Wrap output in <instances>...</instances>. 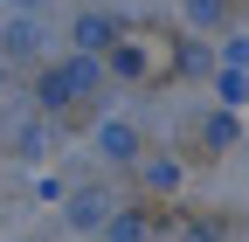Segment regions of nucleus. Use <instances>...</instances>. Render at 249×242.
<instances>
[{
  "label": "nucleus",
  "instance_id": "1",
  "mask_svg": "<svg viewBox=\"0 0 249 242\" xmlns=\"http://www.w3.org/2000/svg\"><path fill=\"white\" fill-rule=\"evenodd\" d=\"M76 42H83L90 55H97V49H111V21H104V14H76Z\"/></svg>",
  "mask_w": 249,
  "mask_h": 242
},
{
  "label": "nucleus",
  "instance_id": "2",
  "mask_svg": "<svg viewBox=\"0 0 249 242\" xmlns=\"http://www.w3.org/2000/svg\"><path fill=\"white\" fill-rule=\"evenodd\" d=\"M97 145H104L111 159H124V153H132V132H124V125H104V132H97Z\"/></svg>",
  "mask_w": 249,
  "mask_h": 242
},
{
  "label": "nucleus",
  "instance_id": "3",
  "mask_svg": "<svg viewBox=\"0 0 249 242\" xmlns=\"http://www.w3.org/2000/svg\"><path fill=\"white\" fill-rule=\"evenodd\" d=\"M7 49H14V55H28V49H42V42H35V21H14V28H7Z\"/></svg>",
  "mask_w": 249,
  "mask_h": 242
},
{
  "label": "nucleus",
  "instance_id": "4",
  "mask_svg": "<svg viewBox=\"0 0 249 242\" xmlns=\"http://www.w3.org/2000/svg\"><path fill=\"white\" fill-rule=\"evenodd\" d=\"M28 7H42V0H28Z\"/></svg>",
  "mask_w": 249,
  "mask_h": 242
}]
</instances>
